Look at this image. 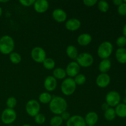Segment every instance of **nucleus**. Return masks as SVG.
I'll return each mask as SVG.
<instances>
[{"label":"nucleus","mask_w":126,"mask_h":126,"mask_svg":"<svg viewBox=\"0 0 126 126\" xmlns=\"http://www.w3.org/2000/svg\"><path fill=\"white\" fill-rule=\"evenodd\" d=\"M49 110L55 115H60L66 111L68 103L66 100L60 96H53L49 104Z\"/></svg>","instance_id":"f257e3e1"},{"label":"nucleus","mask_w":126,"mask_h":126,"mask_svg":"<svg viewBox=\"0 0 126 126\" xmlns=\"http://www.w3.org/2000/svg\"><path fill=\"white\" fill-rule=\"evenodd\" d=\"M15 42L13 38L9 35L2 36L0 38V52L4 55H9L13 52Z\"/></svg>","instance_id":"f03ea898"},{"label":"nucleus","mask_w":126,"mask_h":126,"mask_svg":"<svg viewBox=\"0 0 126 126\" xmlns=\"http://www.w3.org/2000/svg\"><path fill=\"white\" fill-rule=\"evenodd\" d=\"M76 84L71 78H66L63 80L60 86V89L63 94L66 96H70L75 93L76 89Z\"/></svg>","instance_id":"7ed1b4c3"},{"label":"nucleus","mask_w":126,"mask_h":126,"mask_svg":"<svg viewBox=\"0 0 126 126\" xmlns=\"http://www.w3.org/2000/svg\"><path fill=\"white\" fill-rule=\"evenodd\" d=\"M113 51V46L110 41H103L97 49V54L102 60L108 59Z\"/></svg>","instance_id":"20e7f679"},{"label":"nucleus","mask_w":126,"mask_h":126,"mask_svg":"<svg viewBox=\"0 0 126 126\" xmlns=\"http://www.w3.org/2000/svg\"><path fill=\"white\" fill-rule=\"evenodd\" d=\"M76 60L80 67L87 68L92 66L94 62V59L90 53L82 52L79 54Z\"/></svg>","instance_id":"39448f33"},{"label":"nucleus","mask_w":126,"mask_h":126,"mask_svg":"<svg viewBox=\"0 0 126 126\" xmlns=\"http://www.w3.org/2000/svg\"><path fill=\"white\" fill-rule=\"evenodd\" d=\"M17 118V113L14 109L6 108L2 111L1 115V119L2 123L6 125L12 124Z\"/></svg>","instance_id":"423d86ee"},{"label":"nucleus","mask_w":126,"mask_h":126,"mask_svg":"<svg viewBox=\"0 0 126 126\" xmlns=\"http://www.w3.org/2000/svg\"><path fill=\"white\" fill-rule=\"evenodd\" d=\"M41 110L40 103L34 99L30 100L25 105V110L27 114L31 117H34L39 113Z\"/></svg>","instance_id":"0eeeda50"},{"label":"nucleus","mask_w":126,"mask_h":126,"mask_svg":"<svg viewBox=\"0 0 126 126\" xmlns=\"http://www.w3.org/2000/svg\"><path fill=\"white\" fill-rule=\"evenodd\" d=\"M31 57L36 63H42L46 59V52L43 47L39 46L34 47L31 51Z\"/></svg>","instance_id":"6e6552de"},{"label":"nucleus","mask_w":126,"mask_h":126,"mask_svg":"<svg viewBox=\"0 0 126 126\" xmlns=\"http://www.w3.org/2000/svg\"><path fill=\"white\" fill-rule=\"evenodd\" d=\"M106 103L111 108H115L121 102V95L117 91H111L108 92L105 96Z\"/></svg>","instance_id":"1a4fd4ad"},{"label":"nucleus","mask_w":126,"mask_h":126,"mask_svg":"<svg viewBox=\"0 0 126 126\" xmlns=\"http://www.w3.org/2000/svg\"><path fill=\"white\" fill-rule=\"evenodd\" d=\"M65 71H66V76H68V78H73L79 73L80 66L76 62H71L66 66Z\"/></svg>","instance_id":"9d476101"},{"label":"nucleus","mask_w":126,"mask_h":126,"mask_svg":"<svg viewBox=\"0 0 126 126\" xmlns=\"http://www.w3.org/2000/svg\"><path fill=\"white\" fill-rule=\"evenodd\" d=\"M111 82V78L107 73H100L97 76L95 83L100 88H105L109 86Z\"/></svg>","instance_id":"9b49d317"},{"label":"nucleus","mask_w":126,"mask_h":126,"mask_svg":"<svg viewBox=\"0 0 126 126\" xmlns=\"http://www.w3.org/2000/svg\"><path fill=\"white\" fill-rule=\"evenodd\" d=\"M52 16L54 20L58 23L66 22L67 20V14L62 9L57 8L54 9L52 13Z\"/></svg>","instance_id":"f8f14e48"},{"label":"nucleus","mask_w":126,"mask_h":126,"mask_svg":"<svg viewBox=\"0 0 126 126\" xmlns=\"http://www.w3.org/2000/svg\"><path fill=\"white\" fill-rule=\"evenodd\" d=\"M66 126H87L84 118L80 115H73L66 121Z\"/></svg>","instance_id":"ddd939ff"},{"label":"nucleus","mask_w":126,"mask_h":126,"mask_svg":"<svg viewBox=\"0 0 126 126\" xmlns=\"http://www.w3.org/2000/svg\"><path fill=\"white\" fill-rule=\"evenodd\" d=\"M57 86V80L53 76H48L44 81V87L48 92L55 91Z\"/></svg>","instance_id":"4468645a"},{"label":"nucleus","mask_w":126,"mask_h":126,"mask_svg":"<svg viewBox=\"0 0 126 126\" xmlns=\"http://www.w3.org/2000/svg\"><path fill=\"white\" fill-rule=\"evenodd\" d=\"M34 11L39 14L44 13L48 10L49 4L46 0H36L33 4Z\"/></svg>","instance_id":"2eb2a0df"},{"label":"nucleus","mask_w":126,"mask_h":126,"mask_svg":"<svg viewBox=\"0 0 126 126\" xmlns=\"http://www.w3.org/2000/svg\"><path fill=\"white\" fill-rule=\"evenodd\" d=\"M65 28L70 32H75L79 29L81 26V22L76 18H70L65 22Z\"/></svg>","instance_id":"dca6fc26"},{"label":"nucleus","mask_w":126,"mask_h":126,"mask_svg":"<svg viewBox=\"0 0 126 126\" xmlns=\"http://www.w3.org/2000/svg\"><path fill=\"white\" fill-rule=\"evenodd\" d=\"M84 118L87 126H95L98 121V115L96 112L90 111Z\"/></svg>","instance_id":"f3484780"},{"label":"nucleus","mask_w":126,"mask_h":126,"mask_svg":"<svg viewBox=\"0 0 126 126\" xmlns=\"http://www.w3.org/2000/svg\"><path fill=\"white\" fill-rule=\"evenodd\" d=\"M92 41V37L89 33H82L77 38V42L81 46H87L91 44Z\"/></svg>","instance_id":"a211bd4d"},{"label":"nucleus","mask_w":126,"mask_h":126,"mask_svg":"<svg viewBox=\"0 0 126 126\" xmlns=\"http://www.w3.org/2000/svg\"><path fill=\"white\" fill-rule=\"evenodd\" d=\"M111 67V62L109 59H103L101 60L98 65V70L101 73H107Z\"/></svg>","instance_id":"6ab92c4d"},{"label":"nucleus","mask_w":126,"mask_h":126,"mask_svg":"<svg viewBox=\"0 0 126 126\" xmlns=\"http://www.w3.org/2000/svg\"><path fill=\"white\" fill-rule=\"evenodd\" d=\"M115 57L117 61L121 64L126 63V49L118 48L115 52Z\"/></svg>","instance_id":"aec40b11"},{"label":"nucleus","mask_w":126,"mask_h":126,"mask_svg":"<svg viewBox=\"0 0 126 126\" xmlns=\"http://www.w3.org/2000/svg\"><path fill=\"white\" fill-rule=\"evenodd\" d=\"M66 54L68 58L72 60H76L78 56V50L73 45H70L66 47Z\"/></svg>","instance_id":"412c9836"},{"label":"nucleus","mask_w":126,"mask_h":126,"mask_svg":"<svg viewBox=\"0 0 126 126\" xmlns=\"http://www.w3.org/2000/svg\"><path fill=\"white\" fill-rule=\"evenodd\" d=\"M117 116L121 118H126V105L124 103H119L114 108Z\"/></svg>","instance_id":"4be33fe9"},{"label":"nucleus","mask_w":126,"mask_h":126,"mask_svg":"<svg viewBox=\"0 0 126 126\" xmlns=\"http://www.w3.org/2000/svg\"><path fill=\"white\" fill-rule=\"evenodd\" d=\"M53 76L57 80H63L64 79L66 78V73L65 70L61 67L56 68L53 71Z\"/></svg>","instance_id":"5701e85b"},{"label":"nucleus","mask_w":126,"mask_h":126,"mask_svg":"<svg viewBox=\"0 0 126 126\" xmlns=\"http://www.w3.org/2000/svg\"><path fill=\"white\" fill-rule=\"evenodd\" d=\"M52 96L48 92H42L38 97L39 102L44 105L49 104L50 101L52 100Z\"/></svg>","instance_id":"b1692460"},{"label":"nucleus","mask_w":126,"mask_h":126,"mask_svg":"<svg viewBox=\"0 0 126 126\" xmlns=\"http://www.w3.org/2000/svg\"><path fill=\"white\" fill-rule=\"evenodd\" d=\"M116 117L115 110L114 108L110 107L107 110H106L104 113V118L106 120L108 121H113Z\"/></svg>","instance_id":"393cba45"},{"label":"nucleus","mask_w":126,"mask_h":126,"mask_svg":"<svg viewBox=\"0 0 126 126\" xmlns=\"http://www.w3.org/2000/svg\"><path fill=\"white\" fill-rule=\"evenodd\" d=\"M9 60L13 64L17 65L22 61V56L18 52H12L9 54Z\"/></svg>","instance_id":"a878e982"},{"label":"nucleus","mask_w":126,"mask_h":126,"mask_svg":"<svg viewBox=\"0 0 126 126\" xmlns=\"http://www.w3.org/2000/svg\"><path fill=\"white\" fill-rule=\"evenodd\" d=\"M44 68L48 70H52L54 69L55 66V62L52 58H46L43 62Z\"/></svg>","instance_id":"bb28decb"},{"label":"nucleus","mask_w":126,"mask_h":126,"mask_svg":"<svg viewBox=\"0 0 126 126\" xmlns=\"http://www.w3.org/2000/svg\"><path fill=\"white\" fill-rule=\"evenodd\" d=\"M97 6H98V10L103 13L107 12L110 8V5L108 2L104 0H101L97 2Z\"/></svg>","instance_id":"cd10ccee"},{"label":"nucleus","mask_w":126,"mask_h":126,"mask_svg":"<svg viewBox=\"0 0 126 126\" xmlns=\"http://www.w3.org/2000/svg\"><path fill=\"white\" fill-rule=\"evenodd\" d=\"M74 81H75V83H76V86H82V85L84 84L86 82V76L84 75L81 73H79L78 75H76L75 78H74Z\"/></svg>","instance_id":"c85d7f7f"},{"label":"nucleus","mask_w":126,"mask_h":126,"mask_svg":"<svg viewBox=\"0 0 126 126\" xmlns=\"http://www.w3.org/2000/svg\"><path fill=\"white\" fill-rule=\"evenodd\" d=\"M63 121L60 115H55L50 119V125L51 126H61Z\"/></svg>","instance_id":"c756f323"},{"label":"nucleus","mask_w":126,"mask_h":126,"mask_svg":"<svg viewBox=\"0 0 126 126\" xmlns=\"http://www.w3.org/2000/svg\"><path fill=\"white\" fill-rule=\"evenodd\" d=\"M6 106L7 108L10 109H14L17 106V100L14 97H10L7 99L6 102Z\"/></svg>","instance_id":"7c9ffc66"},{"label":"nucleus","mask_w":126,"mask_h":126,"mask_svg":"<svg viewBox=\"0 0 126 126\" xmlns=\"http://www.w3.org/2000/svg\"><path fill=\"white\" fill-rule=\"evenodd\" d=\"M34 119L36 124L41 125V124H43L45 123L46 119V117L44 114L39 113L34 117Z\"/></svg>","instance_id":"2f4dec72"},{"label":"nucleus","mask_w":126,"mask_h":126,"mask_svg":"<svg viewBox=\"0 0 126 126\" xmlns=\"http://www.w3.org/2000/svg\"><path fill=\"white\" fill-rule=\"evenodd\" d=\"M116 44L119 48H124L126 46V38L124 36H119L116 41Z\"/></svg>","instance_id":"473e14b6"},{"label":"nucleus","mask_w":126,"mask_h":126,"mask_svg":"<svg viewBox=\"0 0 126 126\" xmlns=\"http://www.w3.org/2000/svg\"><path fill=\"white\" fill-rule=\"evenodd\" d=\"M118 13L121 16H126V4L124 2L118 7Z\"/></svg>","instance_id":"72a5a7b5"},{"label":"nucleus","mask_w":126,"mask_h":126,"mask_svg":"<svg viewBox=\"0 0 126 126\" xmlns=\"http://www.w3.org/2000/svg\"><path fill=\"white\" fill-rule=\"evenodd\" d=\"M35 1L34 0H20L19 2L25 7H30V6H33Z\"/></svg>","instance_id":"f704fd0d"},{"label":"nucleus","mask_w":126,"mask_h":126,"mask_svg":"<svg viewBox=\"0 0 126 126\" xmlns=\"http://www.w3.org/2000/svg\"><path fill=\"white\" fill-rule=\"evenodd\" d=\"M84 4L87 7H92L97 3V0H84Z\"/></svg>","instance_id":"c9c22d12"},{"label":"nucleus","mask_w":126,"mask_h":126,"mask_svg":"<svg viewBox=\"0 0 126 126\" xmlns=\"http://www.w3.org/2000/svg\"><path fill=\"white\" fill-rule=\"evenodd\" d=\"M60 116L62 118V119H63V121H67L70 119V117H71L70 113H69V112L66 111H65L63 113H62Z\"/></svg>","instance_id":"e433bc0d"},{"label":"nucleus","mask_w":126,"mask_h":126,"mask_svg":"<svg viewBox=\"0 0 126 126\" xmlns=\"http://www.w3.org/2000/svg\"><path fill=\"white\" fill-rule=\"evenodd\" d=\"M101 108H102V110H103L104 111H105L106 110H107L110 108V106L108 105L107 104L106 102H105V103H103V104L102 105V106H101Z\"/></svg>","instance_id":"4c0bfd02"},{"label":"nucleus","mask_w":126,"mask_h":126,"mask_svg":"<svg viewBox=\"0 0 126 126\" xmlns=\"http://www.w3.org/2000/svg\"><path fill=\"white\" fill-rule=\"evenodd\" d=\"M123 2V0H114V1H113V3L114 4L115 6H118V7L119 6H120Z\"/></svg>","instance_id":"58836bf2"},{"label":"nucleus","mask_w":126,"mask_h":126,"mask_svg":"<svg viewBox=\"0 0 126 126\" xmlns=\"http://www.w3.org/2000/svg\"><path fill=\"white\" fill-rule=\"evenodd\" d=\"M123 36L126 38V23L124 25L123 28Z\"/></svg>","instance_id":"ea45409f"},{"label":"nucleus","mask_w":126,"mask_h":126,"mask_svg":"<svg viewBox=\"0 0 126 126\" xmlns=\"http://www.w3.org/2000/svg\"><path fill=\"white\" fill-rule=\"evenodd\" d=\"M2 14V8H1V7H0V17H1V16Z\"/></svg>","instance_id":"a19ab883"},{"label":"nucleus","mask_w":126,"mask_h":126,"mask_svg":"<svg viewBox=\"0 0 126 126\" xmlns=\"http://www.w3.org/2000/svg\"><path fill=\"white\" fill-rule=\"evenodd\" d=\"M123 103H124V104L126 105V97H124V99H123Z\"/></svg>","instance_id":"79ce46f5"},{"label":"nucleus","mask_w":126,"mask_h":126,"mask_svg":"<svg viewBox=\"0 0 126 126\" xmlns=\"http://www.w3.org/2000/svg\"><path fill=\"white\" fill-rule=\"evenodd\" d=\"M22 126H32L30 125V124H23V125H22Z\"/></svg>","instance_id":"37998d69"},{"label":"nucleus","mask_w":126,"mask_h":126,"mask_svg":"<svg viewBox=\"0 0 126 126\" xmlns=\"http://www.w3.org/2000/svg\"><path fill=\"white\" fill-rule=\"evenodd\" d=\"M9 1H1V0H0V2H4H4H8Z\"/></svg>","instance_id":"c03bdc74"},{"label":"nucleus","mask_w":126,"mask_h":126,"mask_svg":"<svg viewBox=\"0 0 126 126\" xmlns=\"http://www.w3.org/2000/svg\"><path fill=\"white\" fill-rule=\"evenodd\" d=\"M123 2H124V3L126 4V0H124V1H123Z\"/></svg>","instance_id":"a18cd8bd"},{"label":"nucleus","mask_w":126,"mask_h":126,"mask_svg":"<svg viewBox=\"0 0 126 126\" xmlns=\"http://www.w3.org/2000/svg\"><path fill=\"white\" fill-rule=\"evenodd\" d=\"M125 94H126V90H125Z\"/></svg>","instance_id":"49530a36"},{"label":"nucleus","mask_w":126,"mask_h":126,"mask_svg":"<svg viewBox=\"0 0 126 126\" xmlns=\"http://www.w3.org/2000/svg\"></svg>","instance_id":"de8ad7c7"},{"label":"nucleus","mask_w":126,"mask_h":126,"mask_svg":"<svg viewBox=\"0 0 126 126\" xmlns=\"http://www.w3.org/2000/svg\"><path fill=\"white\" fill-rule=\"evenodd\" d=\"M12 126V125H9V126Z\"/></svg>","instance_id":"09e8293b"}]
</instances>
